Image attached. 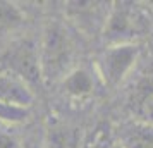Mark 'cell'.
Instances as JSON below:
<instances>
[{
    "instance_id": "6da1fadb",
    "label": "cell",
    "mask_w": 153,
    "mask_h": 148,
    "mask_svg": "<svg viewBox=\"0 0 153 148\" xmlns=\"http://www.w3.org/2000/svg\"><path fill=\"white\" fill-rule=\"evenodd\" d=\"M40 64L45 83H60L72 69H76V43L67 24L50 19L38 38Z\"/></svg>"
},
{
    "instance_id": "7a4b0ae2",
    "label": "cell",
    "mask_w": 153,
    "mask_h": 148,
    "mask_svg": "<svg viewBox=\"0 0 153 148\" xmlns=\"http://www.w3.org/2000/svg\"><path fill=\"white\" fill-rule=\"evenodd\" d=\"M153 19L148 10L132 2L112 4V10L103 31V40L107 45H138L141 38L152 33Z\"/></svg>"
},
{
    "instance_id": "3957f363",
    "label": "cell",
    "mask_w": 153,
    "mask_h": 148,
    "mask_svg": "<svg viewBox=\"0 0 153 148\" xmlns=\"http://www.w3.org/2000/svg\"><path fill=\"white\" fill-rule=\"evenodd\" d=\"M0 71H5L35 90L43 81L38 40L33 36L12 38L0 54Z\"/></svg>"
},
{
    "instance_id": "277c9868",
    "label": "cell",
    "mask_w": 153,
    "mask_h": 148,
    "mask_svg": "<svg viewBox=\"0 0 153 148\" xmlns=\"http://www.w3.org/2000/svg\"><path fill=\"white\" fill-rule=\"evenodd\" d=\"M141 47L134 43L126 45H107L103 52H100L95 62L98 79L107 88H117L132 74V71L139 62Z\"/></svg>"
},
{
    "instance_id": "5b68a950",
    "label": "cell",
    "mask_w": 153,
    "mask_h": 148,
    "mask_svg": "<svg viewBox=\"0 0 153 148\" xmlns=\"http://www.w3.org/2000/svg\"><path fill=\"white\" fill-rule=\"evenodd\" d=\"M112 10L110 2L74 0L65 4V19L84 36H102Z\"/></svg>"
},
{
    "instance_id": "8992f818",
    "label": "cell",
    "mask_w": 153,
    "mask_h": 148,
    "mask_svg": "<svg viewBox=\"0 0 153 148\" xmlns=\"http://www.w3.org/2000/svg\"><path fill=\"white\" fill-rule=\"evenodd\" d=\"M127 107L132 119L153 126V69L141 74L127 93Z\"/></svg>"
},
{
    "instance_id": "52a82bcc",
    "label": "cell",
    "mask_w": 153,
    "mask_h": 148,
    "mask_svg": "<svg viewBox=\"0 0 153 148\" xmlns=\"http://www.w3.org/2000/svg\"><path fill=\"white\" fill-rule=\"evenodd\" d=\"M33 102H35L33 88H29L19 78L5 71H0V103L31 109Z\"/></svg>"
},
{
    "instance_id": "ba28073f",
    "label": "cell",
    "mask_w": 153,
    "mask_h": 148,
    "mask_svg": "<svg viewBox=\"0 0 153 148\" xmlns=\"http://www.w3.org/2000/svg\"><path fill=\"white\" fill-rule=\"evenodd\" d=\"M119 148H153V126L131 119L117 129Z\"/></svg>"
},
{
    "instance_id": "9c48e42d",
    "label": "cell",
    "mask_w": 153,
    "mask_h": 148,
    "mask_svg": "<svg viewBox=\"0 0 153 148\" xmlns=\"http://www.w3.org/2000/svg\"><path fill=\"white\" fill-rule=\"evenodd\" d=\"M64 93L72 100H86L90 98L91 95L95 93L97 88V79L93 78L90 71L83 69V67H76L72 69L60 81Z\"/></svg>"
},
{
    "instance_id": "30bf717a",
    "label": "cell",
    "mask_w": 153,
    "mask_h": 148,
    "mask_svg": "<svg viewBox=\"0 0 153 148\" xmlns=\"http://www.w3.org/2000/svg\"><path fill=\"white\" fill-rule=\"evenodd\" d=\"M81 140V133L74 126L55 120L47 129L45 147L47 148H77Z\"/></svg>"
},
{
    "instance_id": "8fae6325",
    "label": "cell",
    "mask_w": 153,
    "mask_h": 148,
    "mask_svg": "<svg viewBox=\"0 0 153 148\" xmlns=\"http://www.w3.org/2000/svg\"><path fill=\"white\" fill-rule=\"evenodd\" d=\"M26 16L14 2L0 0V38L16 35L24 26Z\"/></svg>"
},
{
    "instance_id": "7c38bea8",
    "label": "cell",
    "mask_w": 153,
    "mask_h": 148,
    "mask_svg": "<svg viewBox=\"0 0 153 148\" xmlns=\"http://www.w3.org/2000/svg\"><path fill=\"white\" fill-rule=\"evenodd\" d=\"M29 110L31 109H26V107L0 103V122L7 124V126L22 124V122H26L29 119Z\"/></svg>"
},
{
    "instance_id": "4fadbf2b",
    "label": "cell",
    "mask_w": 153,
    "mask_h": 148,
    "mask_svg": "<svg viewBox=\"0 0 153 148\" xmlns=\"http://www.w3.org/2000/svg\"><path fill=\"white\" fill-rule=\"evenodd\" d=\"M0 148H19V143L10 134L0 133Z\"/></svg>"
},
{
    "instance_id": "5bb4252c",
    "label": "cell",
    "mask_w": 153,
    "mask_h": 148,
    "mask_svg": "<svg viewBox=\"0 0 153 148\" xmlns=\"http://www.w3.org/2000/svg\"><path fill=\"white\" fill-rule=\"evenodd\" d=\"M24 148H47L45 145H38V143H26Z\"/></svg>"
},
{
    "instance_id": "9a60e30c",
    "label": "cell",
    "mask_w": 153,
    "mask_h": 148,
    "mask_svg": "<svg viewBox=\"0 0 153 148\" xmlns=\"http://www.w3.org/2000/svg\"><path fill=\"white\" fill-rule=\"evenodd\" d=\"M110 148H119V145H114V147H110Z\"/></svg>"
},
{
    "instance_id": "2e32d148",
    "label": "cell",
    "mask_w": 153,
    "mask_h": 148,
    "mask_svg": "<svg viewBox=\"0 0 153 148\" xmlns=\"http://www.w3.org/2000/svg\"><path fill=\"white\" fill-rule=\"evenodd\" d=\"M152 47H153V42H152Z\"/></svg>"
}]
</instances>
